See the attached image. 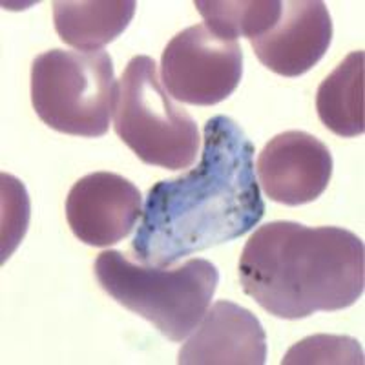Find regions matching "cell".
Listing matches in <instances>:
<instances>
[{"instance_id": "obj_2", "label": "cell", "mask_w": 365, "mask_h": 365, "mask_svg": "<svg viewBox=\"0 0 365 365\" xmlns=\"http://www.w3.org/2000/svg\"><path fill=\"white\" fill-rule=\"evenodd\" d=\"M240 282L243 292L276 318L341 311L364 294V241L341 227L272 221L247 241Z\"/></svg>"}, {"instance_id": "obj_4", "label": "cell", "mask_w": 365, "mask_h": 365, "mask_svg": "<svg viewBox=\"0 0 365 365\" xmlns=\"http://www.w3.org/2000/svg\"><path fill=\"white\" fill-rule=\"evenodd\" d=\"M119 101L110 53L55 50L31 64V103L46 126L66 135L96 139L108 132Z\"/></svg>"}, {"instance_id": "obj_3", "label": "cell", "mask_w": 365, "mask_h": 365, "mask_svg": "<svg viewBox=\"0 0 365 365\" xmlns=\"http://www.w3.org/2000/svg\"><path fill=\"white\" fill-rule=\"evenodd\" d=\"M93 269L110 298L148 319L170 341L187 340L210 307L220 283L217 267L201 257L161 269L133 262L119 250H104Z\"/></svg>"}, {"instance_id": "obj_1", "label": "cell", "mask_w": 365, "mask_h": 365, "mask_svg": "<svg viewBox=\"0 0 365 365\" xmlns=\"http://www.w3.org/2000/svg\"><path fill=\"white\" fill-rule=\"evenodd\" d=\"M254 154L236 120L208 119L200 165L148 190L132 241L137 262L163 269L250 232L265 216Z\"/></svg>"}, {"instance_id": "obj_8", "label": "cell", "mask_w": 365, "mask_h": 365, "mask_svg": "<svg viewBox=\"0 0 365 365\" xmlns=\"http://www.w3.org/2000/svg\"><path fill=\"white\" fill-rule=\"evenodd\" d=\"M143 195L130 179L113 172H93L71 187L66 220L77 240L90 247H110L130 236L143 216Z\"/></svg>"}, {"instance_id": "obj_11", "label": "cell", "mask_w": 365, "mask_h": 365, "mask_svg": "<svg viewBox=\"0 0 365 365\" xmlns=\"http://www.w3.org/2000/svg\"><path fill=\"white\" fill-rule=\"evenodd\" d=\"M135 8L133 0H57L55 29L61 41L77 51H101L125 34Z\"/></svg>"}, {"instance_id": "obj_6", "label": "cell", "mask_w": 365, "mask_h": 365, "mask_svg": "<svg viewBox=\"0 0 365 365\" xmlns=\"http://www.w3.org/2000/svg\"><path fill=\"white\" fill-rule=\"evenodd\" d=\"M241 77L240 42L220 37L205 24L179 31L161 55L159 79L178 103L214 106L232 96Z\"/></svg>"}, {"instance_id": "obj_14", "label": "cell", "mask_w": 365, "mask_h": 365, "mask_svg": "<svg viewBox=\"0 0 365 365\" xmlns=\"http://www.w3.org/2000/svg\"><path fill=\"white\" fill-rule=\"evenodd\" d=\"M364 349L344 334H312L292 345L283 365H364Z\"/></svg>"}, {"instance_id": "obj_5", "label": "cell", "mask_w": 365, "mask_h": 365, "mask_svg": "<svg viewBox=\"0 0 365 365\" xmlns=\"http://www.w3.org/2000/svg\"><path fill=\"white\" fill-rule=\"evenodd\" d=\"M113 128L143 163L165 170L192 168L203 141L194 117L172 99L146 55L133 57L123 71Z\"/></svg>"}, {"instance_id": "obj_10", "label": "cell", "mask_w": 365, "mask_h": 365, "mask_svg": "<svg viewBox=\"0 0 365 365\" xmlns=\"http://www.w3.org/2000/svg\"><path fill=\"white\" fill-rule=\"evenodd\" d=\"M267 334L249 309L221 299L205 312L179 349V365H263Z\"/></svg>"}, {"instance_id": "obj_9", "label": "cell", "mask_w": 365, "mask_h": 365, "mask_svg": "<svg viewBox=\"0 0 365 365\" xmlns=\"http://www.w3.org/2000/svg\"><path fill=\"white\" fill-rule=\"evenodd\" d=\"M332 42V19L322 0L282 2L278 22L252 38V50L267 70L299 77L324 58Z\"/></svg>"}, {"instance_id": "obj_13", "label": "cell", "mask_w": 365, "mask_h": 365, "mask_svg": "<svg viewBox=\"0 0 365 365\" xmlns=\"http://www.w3.org/2000/svg\"><path fill=\"white\" fill-rule=\"evenodd\" d=\"M205 26L223 38L249 41L269 31L282 15L278 0H195Z\"/></svg>"}, {"instance_id": "obj_12", "label": "cell", "mask_w": 365, "mask_h": 365, "mask_svg": "<svg viewBox=\"0 0 365 365\" xmlns=\"http://www.w3.org/2000/svg\"><path fill=\"white\" fill-rule=\"evenodd\" d=\"M365 53H349L316 93V110L325 128L340 137H358L365 130L364 117Z\"/></svg>"}, {"instance_id": "obj_7", "label": "cell", "mask_w": 365, "mask_h": 365, "mask_svg": "<svg viewBox=\"0 0 365 365\" xmlns=\"http://www.w3.org/2000/svg\"><path fill=\"white\" fill-rule=\"evenodd\" d=\"M332 165L331 150L318 137L287 130L272 137L257 155V185L270 201L299 207L327 190Z\"/></svg>"}, {"instance_id": "obj_15", "label": "cell", "mask_w": 365, "mask_h": 365, "mask_svg": "<svg viewBox=\"0 0 365 365\" xmlns=\"http://www.w3.org/2000/svg\"><path fill=\"white\" fill-rule=\"evenodd\" d=\"M2 179V263L8 262L21 241L24 240L31 217V205L26 187L9 174Z\"/></svg>"}]
</instances>
